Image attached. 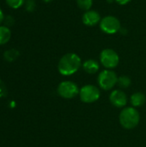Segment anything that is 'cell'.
<instances>
[{"instance_id": "19", "label": "cell", "mask_w": 146, "mask_h": 147, "mask_svg": "<svg viewBox=\"0 0 146 147\" xmlns=\"http://www.w3.org/2000/svg\"><path fill=\"white\" fill-rule=\"evenodd\" d=\"M5 88H4V86H3V84L0 82V96H2L5 92Z\"/></svg>"}, {"instance_id": "11", "label": "cell", "mask_w": 146, "mask_h": 147, "mask_svg": "<svg viewBox=\"0 0 146 147\" xmlns=\"http://www.w3.org/2000/svg\"><path fill=\"white\" fill-rule=\"evenodd\" d=\"M145 95L142 92H135L130 97V102L133 108L141 107L145 103Z\"/></svg>"}, {"instance_id": "1", "label": "cell", "mask_w": 146, "mask_h": 147, "mask_svg": "<svg viewBox=\"0 0 146 147\" xmlns=\"http://www.w3.org/2000/svg\"><path fill=\"white\" fill-rule=\"evenodd\" d=\"M82 65L81 58L74 53H69L61 57L58 64V70L63 76H71L76 73Z\"/></svg>"}, {"instance_id": "16", "label": "cell", "mask_w": 146, "mask_h": 147, "mask_svg": "<svg viewBox=\"0 0 146 147\" xmlns=\"http://www.w3.org/2000/svg\"><path fill=\"white\" fill-rule=\"evenodd\" d=\"M19 55V53L14 49L12 50H8L7 52H5L4 53V58L8 60V61H12L14 59H16V57Z\"/></svg>"}, {"instance_id": "2", "label": "cell", "mask_w": 146, "mask_h": 147, "mask_svg": "<svg viewBox=\"0 0 146 147\" xmlns=\"http://www.w3.org/2000/svg\"><path fill=\"white\" fill-rule=\"evenodd\" d=\"M120 123L125 129L135 128L140 121L139 111L133 107H126L120 114Z\"/></svg>"}, {"instance_id": "21", "label": "cell", "mask_w": 146, "mask_h": 147, "mask_svg": "<svg viewBox=\"0 0 146 147\" xmlns=\"http://www.w3.org/2000/svg\"><path fill=\"white\" fill-rule=\"evenodd\" d=\"M45 3H50V2H52V0H43Z\"/></svg>"}, {"instance_id": "17", "label": "cell", "mask_w": 146, "mask_h": 147, "mask_svg": "<svg viewBox=\"0 0 146 147\" xmlns=\"http://www.w3.org/2000/svg\"><path fill=\"white\" fill-rule=\"evenodd\" d=\"M35 8V3L34 0H28L26 3V9L28 11H33Z\"/></svg>"}, {"instance_id": "12", "label": "cell", "mask_w": 146, "mask_h": 147, "mask_svg": "<svg viewBox=\"0 0 146 147\" xmlns=\"http://www.w3.org/2000/svg\"><path fill=\"white\" fill-rule=\"evenodd\" d=\"M11 38V31L7 26H0V45H4Z\"/></svg>"}, {"instance_id": "10", "label": "cell", "mask_w": 146, "mask_h": 147, "mask_svg": "<svg viewBox=\"0 0 146 147\" xmlns=\"http://www.w3.org/2000/svg\"><path fill=\"white\" fill-rule=\"evenodd\" d=\"M83 69L84 70L85 72L89 73V74H95L98 71L100 65L99 63L96 60V59H87L83 62V64L82 65Z\"/></svg>"}, {"instance_id": "9", "label": "cell", "mask_w": 146, "mask_h": 147, "mask_svg": "<svg viewBox=\"0 0 146 147\" xmlns=\"http://www.w3.org/2000/svg\"><path fill=\"white\" fill-rule=\"evenodd\" d=\"M82 20L84 25L88 27H94L101 22L102 18H101L100 14L97 11L89 9V10L85 11V13L83 15Z\"/></svg>"}, {"instance_id": "15", "label": "cell", "mask_w": 146, "mask_h": 147, "mask_svg": "<svg viewBox=\"0 0 146 147\" xmlns=\"http://www.w3.org/2000/svg\"><path fill=\"white\" fill-rule=\"evenodd\" d=\"M25 0H6V3L11 9H18L22 7L24 3Z\"/></svg>"}, {"instance_id": "20", "label": "cell", "mask_w": 146, "mask_h": 147, "mask_svg": "<svg viewBox=\"0 0 146 147\" xmlns=\"http://www.w3.org/2000/svg\"><path fill=\"white\" fill-rule=\"evenodd\" d=\"M3 19H4V16H3V13L2 9H0V24L2 23V22L3 21Z\"/></svg>"}, {"instance_id": "8", "label": "cell", "mask_w": 146, "mask_h": 147, "mask_svg": "<svg viewBox=\"0 0 146 147\" xmlns=\"http://www.w3.org/2000/svg\"><path fill=\"white\" fill-rule=\"evenodd\" d=\"M110 102L116 108H124L127 103V96L120 90H115L109 96Z\"/></svg>"}, {"instance_id": "5", "label": "cell", "mask_w": 146, "mask_h": 147, "mask_svg": "<svg viewBox=\"0 0 146 147\" xmlns=\"http://www.w3.org/2000/svg\"><path fill=\"white\" fill-rule=\"evenodd\" d=\"M100 61L105 68L111 70L115 68L119 65L120 57L114 50L106 48L102 50L100 54Z\"/></svg>"}, {"instance_id": "7", "label": "cell", "mask_w": 146, "mask_h": 147, "mask_svg": "<svg viewBox=\"0 0 146 147\" xmlns=\"http://www.w3.org/2000/svg\"><path fill=\"white\" fill-rule=\"evenodd\" d=\"M79 89L72 81L61 82L57 89L58 94L65 99H72L79 94Z\"/></svg>"}, {"instance_id": "13", "label": "cell", "mask_w": 146, "mask_h": 147, "mask_svg": "<svg viewBox=\"0 0 146 147\" xmlns=\"http://www.w3.org/2000/svg\"><path fill=\"white\" fill-rule=\"evenodd\" d=\"M132 81H131V78L128 77V76H126V75H123V76H120L118 78V84L120 88L122 89H126L130 86Z\"/></svg>"}, {"instance_id": "4", "label": "cell", "mask_w": 146, "mask_h": 147, "mask_svg": "<svg viewBox=\"0 0 146 147\" xmlns=\"http://www.w3.org/2000/svg\"><path fill=\"white\" fill-rule=\"evenodd\" d=\"M79 96L82 102L85 103H93L100 98L101 92L96 85L86 84L80 89Z\"/></svg>"}, {"instance_id": "14", "label": "cell", "mask_w": 146, "mask_h": 147, "mask_svg": "<svg viewBox=\"0 0 146 147\" xmlns=\"http://www.w3.org/2000/svg\"><path fill=\"white\" fill-rule=\"evenodd\" d=\"M77 4L81 9L87 11L90 9L93 4V0H77Z\"/></svg>"}, {"instance_id": "6", "label": "cell", "mask_w": 146, "mask_h": 147, "mask_svg": "<svg viewBox=\"0 0 146 147\" xmlns=\"http://www.w3.org/2000/svg\"><path fill=\"white\" fill-rule=\"evenodd\" d=\"M100 28L102 32L108 34H114L121 28L120 22L114 16H107L102 18L100 22Z\"/></svg>"}, {"instance_id": "18", "label": "cell", "mask_w": 146, "mask_h": 147, "mask_svg": "<svg viewBox=\"0 0 146 147\" xmlns=\"http://www.w3.org/2000/svg\"><path fill=\"white\" fill-rule=\"evenodd\" d=\"M114 1H116L119 4H120V5H125V4H126V3H128L131 0H114Z\"/></svg>"}, {"instance_id": "3", "label": "cell", "mask_w": 146, "mask_h": 147, "mask_svg": "<svg viewBox=\"0 0 146 147\" xmlns=\"http://www.w3.org/2000/svg\"><path fill=\"white\" fill-rule=\"evenodd\" d=\"M97 83L101 89L104 90H110L118 83L117 74L112 70H104L99 73Z\"/></svg>"}]
</instances>
